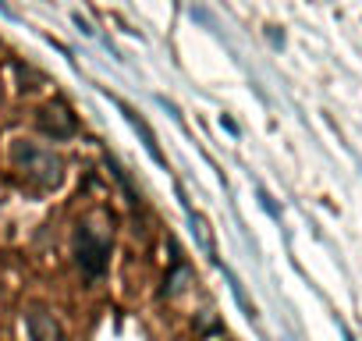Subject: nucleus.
<instances>
[{
  "mask_svg": "<svg viewBox=\"0 0 362 341\" xmlns=\"http://www.w3.org/2000/svg\"><path fill=\"white\" fill-rule=\"evenodd\" d=\"M36 125H40V132L50 135L54 142H64V139H75V135H78V121H75V114L68 110V103H61V100L47 103V107L36 114Z\"/></svg>",
  "mask_w": 362,
  "mask_h": 341,
  "instance_id": "nucleus-3",
  "label": "nucleus"
},
{
  "mask_svg": "<svg viewBox=\"0 0 362 341\" xmlns=\"http://www.w3.org/2000/svg\"><path fill=\"white\" fill-rule=\"evenodd\" d=\"M107 163H110V170H114V178L121 182V189H124V196H128V203H132L135 210H142V196L135 192V185H132V178L124 175V167H121L117 160H107Z\"/></svg>",
  "mask_w": 362,
  "mask_h": 341,
  "instance_id": "nucleus-7",
  "label": "nucleus"
},
{
  "mask_svg": "<svg viewBox=\"0 0 362 341\" xmlns=\"http://www.w3.org/2000/svg\"><path fill=\"white\" fill-rule=\"evenodd\" d=\"M228 281H231V291H235V299L242 302V309H245V316H256V306H252V302L245 299V291H242V284H238V277H235L231 270H228Z\"/></svg>",
  "mask_w": 362,
  "mask_h": 341,
  "instance_id": "nucleus-9",
  "label": "nucleus"
},
{
  "mask_svg": "<svg viewBox=\"0 0 362 341\" xmlns=\"http://www.w3.org/2000/svg\"><path fill=\"white\" fill-rule=\"evenodd\" d=\"M75 263L86 277H103L110 267V238L103 231H96L93 224H78L75 228Z\"/></svg>",
  "mask_w": 362,
  "mask_h": 341,
  "instance_id": "nucleus-2",
  "label": "nucleus"
},
{
  "mask_svg": "<svg viewBox=\"0 0 362 341\" xmlns=\"http://www.w3.org/2000/svg\"><path fill=\"white\" fill-rule=\"evenodd\" d=\"M185 214H189V224H192V235L199 238V245H203V253L206 256H214V235H210V224H206V217L203 214H196L189 203H185Z\"/></svg>",
  "mask_w": 362,
  "mask_h": 341,
  "instance_id": "nucleus-6",
  "label": "nucleus"
},
{
  "mask_svg": "<svg viewBox=\"0 0 362 341\" xmlns=\"http://www.w3.org/2000/svg\"><path fill=\"white\" fill-rule=\"evenodd\" d=\"M124 117H128V125H132V128H135V132L142 135V146H146V153H149V156H153V160H156L160 167H167V156L160 153V146H156V135H153V128H149V125H146V121H142V117H139L135 110H128V107H124Z\"/></svg>",
  "mask_w": 362,
  "mask_h": 341,
  "instance_id": "nucleus-5",
  "label": "nucleus"
},
{
  "mask_svg": "<svg viewBox=\"0 0 362 341\" xmlns=\"http://www.w3.org/2000/svg\"><path fill=\"white\" fill-rule=\"evenodd\" d=\"M11 156H15L18 170H22V175H25L36 189H57V185L64 182V160H61L54 149H47V146H36V142L18 139V142L11 146Z\"/></svg>",
  "mask_w": 362,
  "mask_h": 341,
  "instance_id": "nucleus-1",
  "label": "nucleus"
},
{
  "mask_svg": "<svg viewBox=\"0 0 362 341\" xmlns=\"http://www.w3.org/2000/svg\"><path fill=\"white\" fill-rule=\"evenodd\" d=\"M25 327H29V337L33 341H64V327L54 313L47 309H29L25 313Z\"/></svg>",
  "mask_w": 362,
  "mask_h": 341,
  "instance_id": "nucleus-4",
  "label": "nucleus"
},
{
  "mask_svg": "<svg viewBox=\"0 0 362 341\" xmlns=\"http://www.w3.org/2000/svg\"><path fill=\"white\" fill-rule=\"evenodd\" d=\"M189 267H181L177 260H174V270H170V277L163 281V295H177V291H185V284H189Z\"/></svg>",
  "mask_w": 362,
  "mask_h": 341,
  "instance_id": "nucleus-8",
  "label": "nucleus"
}]
</instances>
